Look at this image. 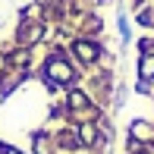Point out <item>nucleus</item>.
Masks as SVG:
<instances>
[{
  "instance_id": "nucleus-1",
  "label": "nucleus",
  "mask_w": 154,
  "mask_h": 154,
  "mask_svg": "<svg viewBox=\"0 0 154 154\" xmlns=\"http://www.w3.org/2000/svg\"><path fill=\"white\" fill-rule=\"evenodd\" d=\"M72 79H75V72H72V66L63 60V54L47 57V63H44V82H47L51 88H54V85H69Z\"/></svg>"
},
{
  "instance_id": "nucleus-2",
  "label": "nucleus",
  "mask_w": 154,
  "mask_h": 154,
  "mask_svg": "<svg viewBox=\"0 0 154 154\" xmlns=\"http://www.w3.org/2000/svg\"><path fill=\"white\" fill-rule=\"evenodd\" d=\"M41 38H44V25L41 22H22L19 25V35H16L19 47H32V44H38Z\"/></svg>"
},
{
  "instance_id": "nucleus-3",
  "label": "nucleus",
  "mask_w": 154,
  "mask_h": 154,
  "mask_svg": "<svg viewBox=\"0 0 154 154\" xmlns=\"http://www.w3.org/2000/svg\"><path fill=\"white\" fill-rule=\"evenodd\" d=\"M72 54H75V57H79L82 63H94L97 57H101V47H97L94 41L79 38V41H72Z\"/></svg>"
},
{
  "instance_id": "nucleus-4",
  "label": "nucleus",
  "mask_w": 154,
  "mask_h": 154,
  "mask_svg": "<svg viewBox=\"0 0 154 154\" xmlns=\"http://www.w3.org/2000/svg\"><path fill=\"white\" fill-rule=\"evenodd\" d=\"M138 75H142V82H151L154 79V54H145L142 63H138Z\"/></svg>"
},
{
  "instance_id": "nucleus-5",
  "label": "nucleus",
  "mask_w": 154,
  "mask_h": 154,
  "mask_svg": "<svg viewBox=\"0 0 154 154\" xmlns=\"http://www.w3.org/2000/svg\"><path fill=\"white\" fill-rule=\"evenodd\" d=\"M88 107V97L79 91V88H72V91H69V110H85Z\"/></svg>"
},
{
  "instance_id": "nucleus-6",
  "label": "nucleus",
  "mask_w": 154,
  "mask_h": 154,
  "mask_svg": "<svg viewBox=\"0 0 154 154\" xmlns=\"http://www.w3.org/2000/svg\"><path fill=\"white\" fill-rule=\"evenodd\" d=\"M148 135H151V126L148 123H142V120L132 123V138H148Z\"/></svg>"
},
{
  "instance_id": "nucleus-7",
  "label": "nucleus",
  "mask_w": 154,
  "mask_h": 154,
  "mask_svg": "<svg viewBox=\"0 0 154 154\" xmlns=\"http://www.w3.org/2000/svg\"><path fill=\"white\" fill-rule=\"evenodd\" d=\"M79 138H82L85 145H91V142H94V129H91V126H82V129H79Z\"/></svg>"
},
{
  "instance_id": "nucleus-8",
  "label": "nucleus",
  "mask_w": 154,
  "mask_h": 154,
  "mask_svg": "<svg viewBox=\"0 0 154 154\" xmlns=\"http://www.w3.org/2000/svg\"><path fill=\"white\" fill-rule=\"evenodd\" d=\"M120 32H123V41H129V22H126V16H120Z\"/></svg>"
},
{
  "instance_id": "nucleus-9",
  "label": "nucleus",
  "mask_w": 154,
  "mask_h": 154,
  "mask_svg": "<svg viewBox=\"0 0 154 154\" xmlns=\"http://www.w3.org/2000/svg\"><path fill=\"white\" fill-rule=\"evenodd\" d=\"M138 22H142V25H154V13H142V16H138Z\"/></svg>"
},
{
  "instance_id": "nucleus-10",
  "label": "nucleus",
  "mask_w": 154,
  "mask_h": 154,
  "mask_svg": "<svg viewBox=\"0 0 154 154\" xmlns=\"http://www.w3.org/2000/svg\"><path fill=\"white\" fill-rule=\"evenodd\" d=\"M0 151H3V154H22V151H16V148H10V145H0Z\"/></svg>"
}]
</instances>
